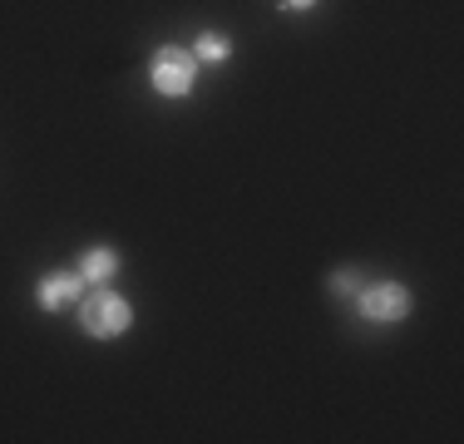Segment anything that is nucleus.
<instances>
[{
  "label": "nucleus",
  "instance_id": "obj_1",
  "mask_svg": "<svg viewBox=\"0 0 464 444\" xmlns=\"http://www.w3.org/2000/svg\"><path fill=\"white\" fill-rule=\"evenodd\" d=\"M149 74H153V89H159V94L183 99V94H193V84H198V60L188 50H179V44H169V50L153 54Z\"/></svg>",
  "mask_w": 464,
  "mask_h": 444
},
{
  "label": "nucleus",
  "instance_id": "obj_2",
  "mask_svg": "<svg viewBox=\"0 0 464 444\" xmlns=\"http://www.w3.org/2000/svg\"><path fill=\"white\" fill-rule=\"evenodd\" d=\"M80 321H84L90 336L109 341V336H124V331L134 326V306H129L124 296H114V292H99L80 306Z\"/></svg>",
  "mask_w": 464,
  "mask_h": 444
},
{
  "label": "nucleus",
  "instance_id": "obj_3",
  "mask_svg": "<svg viewBox=\"0 0 464 444\" xmlns=\"http://www.w3.org/2000/svg\"><path fill=\"white\" fill-rule=\"evenodd\" d=\"M361 316L375 321V326L405 321V316H411V292H405L401 282H375V286H361Z\"/></svg>",
  "mask_w": 464,
  "mask_h": 444
},
{
  "label": "nucleus",
  "instance_id": "obj_4",
  "mask_svg": "<svg viewBox=\"0 0 464 444\" xmlns=\"http://www.w3.org/2000/svg\"><path fill=\"white\" fill-rule=\"evenodd\" d=\"M80 292H84V276H80V272H54V276H45V282H40L35 302L45 306V311H60V306H70Z\"/></svg>",
  "mask_w": 464,
  "mask_h": 444
},
{
  "label": "nucleus",
  "instance_id": "obj_5",
  "mask_svg": "<svg viewBox=\"0 0 464 444\" xmlns=\"http://www.w3.org/2000/svg\"><path fill=\"white\" fill-rule=\"evenodd\" d=\"M80 276H84V286H109V276H119V252L114 247H90L80 257Z\"/></svg>",
  "mask_w": 464,
  "mask_h": 444
},
{
  "label": "nucleus",
  "instance_id": "obj_6",
  "mask_svg": "<svg viewBox=\"0 0 464 444\" xmlns=\"http://www.w3.org/2000/svg\"><path fill=\"white\" fill-rule=\"evenodd\" d=\"M227 54H232V44H227V35H218V30L198 35V44H193V60H208V64H223Z\"/></svg>",
  "mask_w": 464,
  "mask_h": 444
},
{
  "label": "nucleus",
  "instance_id": "obj_7",
  "mask_svg": "<svg viewBox=\"0 0 464 444\" xmlns=\"http://www.w3.org/2000/svg\"><path fill=\"white\" fill-rule=\"evenodd\" d=\"M331 292H336L341 302H356V296H361V272H351V266H336V272H331Z\"/></svg>",
  "mask_w": 464,
  "mask_h": 444
},
{
  "label": "nucleus",
  "instance_id": "obj_8",
  "mask_svg": "<svg viewBox=\"0 0 464 444\" xmlns=\"http://www.w3.org/2000/svg\"><path fill=\"white\" fill-rule=\"evenodd\" d=\"M306 5H316V0H282V10H306Z\"/></svg>",
  "mask_w": 464,
  "mask_h": 444
}]
</instances>
